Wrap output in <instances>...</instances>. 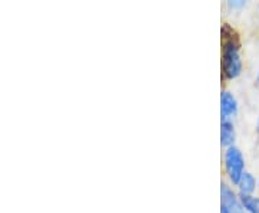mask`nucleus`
I'll return each mask as SVG.
<instances>
[{"label":"nucleus","instance_id":"f03ea898","mask_svg":"<svg viewBox=\"0 0 259 213\" xmlns=\"http://www.w3.org/2000/svg\"><path fill=\"white\" fill-rule=\"evenodd\" d=\"M225 167L233 183H239L242 176L245 175V160L242 153L236 147H229L225 153Z\"/></svg>","mask_w":259,"mask_h":213},{"label":"nucleus","instance_id":"423d86ee","mask_svg":"<svg viewBox=\"0 0 259 213\" xmlns=\"http://www.w3.org/2000/svg\"><path fill=\"white\" fill-rule=\"evenodd\" d=\"M238 185H239V189H241L242 196H249L255 190L256 180H255V177L252 176L250 173H245Z\"/></svg>","mask_w":259,"mask_h":213},{"label":"nucleus","instance_id":"9d476101","mask_svg":"<svg viewBox=\"0 0 259 213\" xmlns=\"http://www.w3.org/2000/svg\"><path fill=\"white\" fill-rule=\"evenodd\" d=\"M258 82H259V75H258Z\"/></svg>","mask_w":259,"mask_h":213},{"label":"nucleus","instance_id":"20e7f679","mask_svg":"<svg viewBox=\"0 0 259 213\" xmlns=\"http://www.w3.org/2000/svg\"><path fill=\"white\" fill-rule=\"evenodd\" d=\"M238 111V102L231 93H222L221 95V115L222 121H229Z\"/></svg>","mask_w":259,"mask_h":213},{"label":"nucleus","instance_id":"6e6552de","mask_svg":"<svg viewBox=\"0 0 259 213\" xmlns=\"http://www.w3.org/2000/svg\"><path fill=\"white\" fill-rule=\"evenodd\" d=\"M229 5H231L232 8H241L245 5V2H242V0H236V2H229Z\"/></svg>","mask_w":259,"mask_h":213},{"label":"nucleus","instance_id":"7ed1b4c3","mask_svg":"<svg viewBox=\"0 0 259 213\" xmlns=\"http://www.w3.org/2000/svg\"><path fill=\"white\" fill-rule=\"evenodd\" d=\"M221 200H222V207H225L228 212L245 213L242 202L238 200V197L226 185L221 186Z\"/></svg>","mask_w":259,"mask_h":213},{"label":"nucleus","instance_id":"0eeeda50","mask_svg":"<svg viewBox=\"0 0 259 213\" xmlns=\"http://www.w3.org/2000/svg\"><path fill=\"white\" fill-rule=\"evenodd\" d=\"M242 206L246 212L259 213V199L253 196H242Z\"/></svg>","mask_w":259,"mask_h":213},{"label":"nucleus","instance_id":"f257e3e1","mask_svg":"<svg viewBox=\"0 0 259 213\" xmlns=\"http://www.w3.org/2000/svg\"><path fill=\"white\" fill-rule=\"evenodd\" d=\"M222 37H223V52H222V68L223 74L226 78L233 79L236 76H239L242 71L241 56H239V45H238V39L235 32L231 36L228 35L225 26L222 28Z\"/></svg>","mask_w":259,"mask_h":213},{"label":"nucleus","instance_id":"9b49d317","mask_svg":"<svg viewBox=\"0 0 259 213\" xmlns=\"http://www.w3.org/2000/svg\"><path fill=\"white\" fill-rule=\"evenodd\" d=\"M258 130H259V124H258Z\"/></svg>","mask_w":259,"mask_h":213},{"label":"nucleus","instance_id":"39448f33","mask_svg":"<svg viewBox=\"0 0 259 213\" xmlns=\"http://www.w3.org/2000/svg\"><path fill=\"white\" fill-rule=\"evenodd\" d=\"M235 141V129L231 121H222L221 124V143L222 146L232 147Z\"/></svg>","mask_w":259,"mask_h":213},{"label":"nucleus","instance_id":"1a4fd4ad","mask_svg":"<svg viewBox=\"0 0 259 213\" xmlns=\"http://www.w3.org/2000/svg\"><path fill=\"white\" fill-rule=\"evenodd\" d=\"M221 213H231V212H228V210H226L225 207H221Z\"/></svg>","mask_w":259,"mask_h":213}]
</instances>
